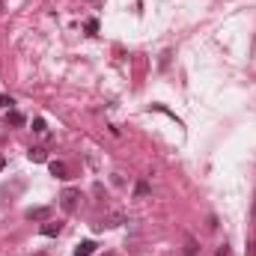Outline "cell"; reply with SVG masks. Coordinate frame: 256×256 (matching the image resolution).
I'll use <instances>...</instances> for the list:
<instances>
[{
    "instance_id": "6da1fadb",
    "label": "cell",
    "mask_w": 256,
    "mask_h": 256,
    "mask_svg": "<svg viewBox=\"0 0 256 256\" xmlns=\"http://www.w3.org/2000/svg\"><path fill=\"white\" fill-rule=\"evenodd\" d=\"M78 200H81V191L66 188V191L60 194V209H63V211H75V209H78Z\"/></svg>"
},
{
    "instance_id": "7a4b0ae2",
    "label": "cell",
    "mask_w": 256,
    "mask_h": 256,
    "mask_svg": "<svg viewBox=\"0 0 256 256\" xmlns=\"http://www.w3.org/2000/svg\"><path fill=\"white\" fill-rule=\"evenodd\" d=\"M27 221H51V206H39V209H30L27 211Z\"/></svg>"
},
{
    "instance_id": "3957f363",
    "label": "cell",
    "mask_w": 256,
    "mask_h": 256,
    "mask_svg": "<svg viewBox=\"0 0 256 256\" xmlns=\"http://www.w3.org/2000/svg\"><path fill=\"white\" fill-rule=\"evenodd\" d=\"M95 247H98L95 241H81V244L75 247V256H93V253H95Z\"/></svg>"
},
{
    "instance_id": "277c9868",
    "label": "cell",
    "mask_w": 256,
    "mask_h": 256,
    "mask_svg": "<svg viewBox=\"0 0 256 256\" xmlns=\"http://www.w3.org/2000/svg\"><path fill=\"white\" fill-rule=\"evenodd\" d=\"M60 230H63V227H60L57 221H45V224H42V235H48V238L60 235Z\"/></svg>"
},
{
    "instance_id": "5b68a950",
    "label": "cell",
    "mask_w": 256,
    "mask_h": 256,
    "mask_svg": "<svg viewBox=\"0 0 256 256\" xmlns=\"http://www.w3.org/2000/svg\"><path fill=\"white\" fill-rule=\"evenodd\" d=\"M27 119H24V114H18V111H9L6 114V125H15V128H21Z\"/></svg>"
},
{
    "instance_id": "8992f818",
    "label": "cell",
    "mask_w": 256,
    "mask_h": 256,
    "mask_svg": "<svg viewBox=\"0 0 256 256\" xmlns=\"http://www.w3.org/2000/svg\"><path fill=\"white\" fill-rule=\"evenodd\" d=\"M51 173H54L57 179H69V167H66L63 161H51Z\"/></svg>"
},
{
    "instance_id": "52a82bcc",
    "label": "cell",
    "mask_w": 256,
    "mask_h": 256,
    "mask_svg": "<svg viewBox=\"0 0 256 256\" xmlns=\"http://www.w3.org/2000/svg\"><path fill=\"white\" fill-rule=\"evenodd\" d=\"M27 155H30V161H36V164H42V161L48 158V155H45V149H39V146H33V149H30Z\"/></svg>"
},
{
    "instance_id": "ba28073f",
    "label": "cell",
    "mask_w": 256,
    "mask_h": 256,
    "mask_svg": "<svg viewBox=\"0 0 256 256\" xmlns=\"http://www.w3.org/2000/svg\"><path fill=\"white\" fill-rule=\"evenodd\" d=\"M185 256H197V238L185 235Z\"/></svg>"
},
{
    "instance_id": "9c48e42d",
    "label": "cell",
    "mask_w": 256,
    "mask_h": 256,
    "mask_svg": "<svg viewBox=\"0 0 256 256\" xmlns=\"http://www.w3.org/2000/svg\"><path fill=\"white\" fill-rule=\"evenodd\" d=\"M146 194H149V182H137V185H134V197L143 200Z\"/></svg>"
},
{
    "instance_id": "30bf717a",
    "label": "cell",
    "mask_w": 256,
    "mask_h": 256,
    "mask_svg": "<svg viewBox=\"0 0 256 256\" xmlns=\"http://www.w3.org/2000/svg\"><path fill=\"white\" fill-rule=\"evenodd\" d=\"M122 221H125L122 214H111V224H107V227H122Z\"/></svg>"
},
{
    "instance_id": "8fae6325",
    "label": "cell",
    "mask_w": 256,
    "mask_h": 256,
    "mask_svg": "<svg viewBox=\"0 0 256 256\" xmlns=\"http://www.w3.org/2000/svg\"><path fill=\"white\" fill-rule=\"evenodd\" d=\"M33 131H45V119H33Z\"/></svg>"
},
{
    "instance_id": "7c38bea8",
    "label": "cell",
    "mask_w": 256,
    "mask_h": 256,
    "mask_svg": "<svg viewBox=\"0 0 256 256\" xmlns=\"http://www.w3.org/2000/svg\"><path fill=\"white\" fill-rule=\"evenodd\" d=\"M87 30H90V33H95V30H98V21H95V18H90V21H87Z\"/></svg>"
},
{
    "instance_id": "4fadbf2b",
    "label": "cell",
    "mask_w": 256,
    "mask_h": 256,
    "mask_svg": "<svg viewBox=\"0 0 256 256\" xmlns=\"http://www.w3.org/2000/svg\"><path fill=\"white\" fill-rule=\"evenodd\" d=\"M3 104H6V107H9V104H15V101H12V95H0V107H3Z\"/></svg>"
},
{
    "instance_id": "5bb4252c",
    "label": "cell",
    "mask_w": 256,
    "mask_h": 256,
    "mask_svg": "<svg viewBox=\"0 0 256 256\" xmlns=\"http://www.w3.org/2000/svg\"><path fill=\"white\" fill-rule=\"evenodd\" d=\"M217 256H230V247H227V244H221V247H217Z\"/></svg>"
},
{
    "instance_id": "9a60e30c",
    "label": "cell",
    "mask_w": 256,
    "mask_h": 256,
    "mask_svg": "<svg viewBox=\"0 0 256 256\" xmlns=\"http://www.w3.org/2000/svg\"><path fill=\"white\" fill-rule=\"evenodd\" d=\"M3 167H6V161H3V158H0V170H3Z\"/></svg>"
}]
</instances>
